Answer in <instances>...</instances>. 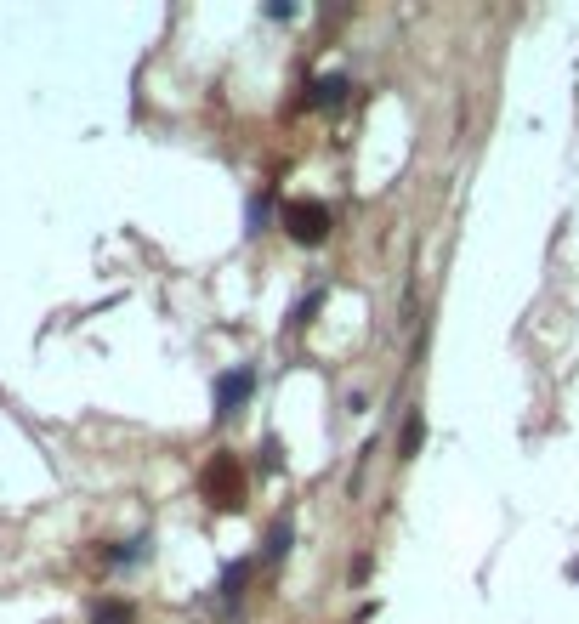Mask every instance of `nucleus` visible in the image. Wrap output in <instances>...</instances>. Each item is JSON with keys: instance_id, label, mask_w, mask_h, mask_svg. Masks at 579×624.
<instances>
[{"instance_id": "obj_4", "label": "nucleus", "mask_w": 579, "mask_h": 624, "mask_svg": "<svg viewBox=\"0 0 579 624\" xmlns=\"http://www.w3.org/2000/svg\"><path fill=\"white\" fill-rule=\"evenodd\" d=\"M91 624H131V607L125 602H97L91 607Z\"/></svg>"}, {"instance_id": "obj_5", "label": "nucleus", "mask_w": 579, "mask_h": 624, "mask_svg": "<svg viewBox=\"0 0 579 624\" xmlns=\"http://www.w3.org/2000/svg\"><path fill=\"white\" fill-rule=\"evenodd\" d=\"M341 97H347V80H324V86H318V103H341Z\"/></svg>"}, {"instance_id": "obj_6", "label": "nucleus", "mask_w": 579, "mask_h": 624, "mask_svg": "<svg viewBox=\"0 0 579 624\" xmlns=\"http://www.w3.org/2000/svg\"><path fill=\"white\" fill-rule=\"evenodd\" d=\"M284 545H290V522H279V528H273V545H267V556H284Z\"/></svg>"}, {"instance_id": "obj_1", "label": "nucleus", "mask_w": 579, "mask_h": 624, "mask_svg": "<svg viewBox=\"0 0 579 624\" xmlns=\"http://www.w3.org/2000/svg\"><path fill=\"white\" fill-rule=\"evenodd\" d=\"M199 494L211 505H222V511H239L245 505V466L233 454H216L211 466L199 471Z\"/></svg>"}, {"instance_id": "obj_3", "label": "nucleus", "mask_w": 579, "mask_h": 624, "mask_svg": "<svg viewBox=\"0 0 579 624\" xmlns=\"http://www.w3.org/2000/svg\"><path fill=\"white\" fill-rule=\"evenodd\" d=\"M250 392V369H233L228 381H222V392H216V409H233V403H245Z\"/></svg>"}, {"instance_id": "obj_2", "label": "nucleus", "mask_w": 579, "mask_h": 624, "mask_svg": "<svg viewBox=\"0 0 579 624\" xmlns=\"http://www.w3.org/2000/svg\"><path fill=\"white\" fill-rule=\"evenodd\" d=\"M284 233L296 244H324L330 239V210L318 205V199H290L284 205Z\"/></svg>"}]
</instances>
